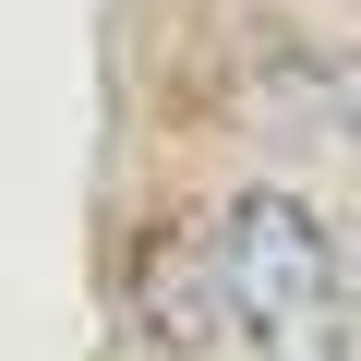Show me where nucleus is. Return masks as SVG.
Masks as SVG:
<instances>
[{
    "instance_id": "f257e3e1",
    "label": "nucleus",
    "mask_w": 361,
    "mask_h": 361,
    "mask_svg": "<svg viewBox=\"0 0 361 361\" xmlns=\"http://www.w3.org/2000/svg\"><path fill=\"white\" fill-rule=\"evenodd\" d=\"M217 289H229V313L265 337V349H289V361H337L325 349V313H337V241H325V217L289 193V180H253V193H229L217 205Z\"/></svg>"
}]
</instances>
